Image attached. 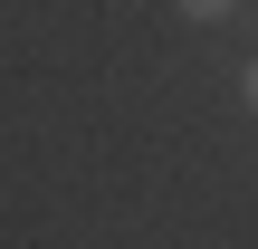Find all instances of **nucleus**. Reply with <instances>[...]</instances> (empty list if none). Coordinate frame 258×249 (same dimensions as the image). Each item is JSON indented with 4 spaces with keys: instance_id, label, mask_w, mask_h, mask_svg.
I'll return each instance as SVG.
<instances>
[{
    "instance_id": "1",
    "label": "nucleus",
    "mask_w": 258,
    "mask_h": 249,
    "mask_svg": "<svg viewBox=\"0 0 258 249\" xmlns=\"http://www.w3.org/2000/svg\"><path fill=\"white\" fill-rule=\"evenodd\" d=\"M182 10H191V19H230L239 0H182Z\"/></svg>"
},
{
    "instance_id": "2",
    "label": "nucleus",
    "mask_w": 258,
    "mask_h": 249,
    "mask_svg": "<svg viewBox=\"0 0 258 249\" xmlns=\"http://www.w3.org/2000/svg\"><path fill=\"white\" fill-rule=\"evenodd\" d=\"M239 86H249V115H258V58H249V77H239Z\"/></svg>"
}]
</instances>
